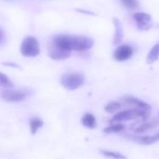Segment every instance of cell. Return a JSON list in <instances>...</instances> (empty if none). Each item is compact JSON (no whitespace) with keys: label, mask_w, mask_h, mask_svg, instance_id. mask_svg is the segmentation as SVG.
<instances>
[{"label":"cell","mask_w":159,"mask_h":159,"mask_svg":"<svg viewBox=\"0 0 159 159\" xmlns=\"http://www.w3.org/2000/svg\"><path fill=\"white\" fill-rule=\"evenodd\" d=\"M125 129H126L125 125H123L121 123H115V124H112L111 126L103 129L102 131L104 133H106V134H111V133H118V132H121Z\"/></svg>","instance_id":"17"},{"label":"cell","mask_w":159,"mask_h":159,"mask_svg":"<svg viewBox=\"0 0 159 159\" xmlns=\"http://www.w3.org/2000/svg\"><path fill=\"white\" fill-rule=\"evenodd\" d=\"M150 111L139 109V108H130L123 111H119L112 117V122L115 123H121L125 121H130L138 118L145 119L148 117Z\"/></svg>","instance_id":"2"},{"label":"cell","mask_w":159,"mask_h":159,"mask_svg":"<svg viewBox=\"0 0 159 159\" xmlns=\"http://www.w3.org/2000/svg\"><path fill=\"white\" fill-rule=\"evenodd\" d=\"M159 59V44H156L151 50L149 51L147 58H146V62L148 64H153L155 63Z\"/></svg>","instance_id":"14"},{"label":"cell","mask_w":159,"mask_h":159,"mask_svg":"<svg viewBox=\"0 0 159 159\" xmlns=\"http://www.w3.org/2000/svg\"><path fill=\"white\" fill-rule=\"evenodd\" d=\"M0 86L4 89H13L12 81L3 73H0Z\"/></svg>","instance_id":"18"},{"label":"cell","mask_w":159,"mask_h":159,"mask_svg":"<svg viewBox=\"0 0 159 159\" xmlns=\"http://www.w3.org/2000/svg\"><path fill=\"white\" fill-rule=\"evenodd\" d=\"M81 124L89 129H94L97 127V120L96 117L91 113H86L83 117L81 118Z\"/></svg>","instance_id":"11"},{"label":"cell","mask_w":159,"mask_h":159,"mask_svg":"<svg viewBox=\"0 0 159 159\" xmlns=\"http://www.w3.org/2000/svg\"><path fill=\"white\" fill-rule=\"evenodd\" d=\"M123 106V103L117 101H113L110 102L109 103L106 104V106L104 107L105 112L109 113V114H116L119 112V110L121 109V107Z\"/></svg>","instance_id":"16"},{"label":"cell","mask_w":159,"mask_h":159,"mask_svg":"<svg viewBox=\"0 0 159 159\" xmlns=\"http://www.w3.org/2000/svg\"><path fill=\"white\" fill-rule=\"evenodd\" d=\"M123 103L129 105V106H134V108H139V109H143V110H146V111H151V106L143 102V100H140L136 97L133 96H127L123 98Z\"/></svg>","instance_id":"9"},{"label":"cell","mask_w":159,"mask_h":159,"mask_svg":"<svg viewBox=\"0 0 159 159\" xmlns=\"http://www.w3.org/2000/svg\"><path fill=\"white\" fill-rule=\"evenodd\" d=\"M159 126V118L157 119H154V120H151V121H146V122H143V124H141L138 128L135 129V132L136 133H143V132H146L147 130L149 129H152L154 128H157Z\"/></svg>","instance_id":"12"},{"label":"cell","mask_w":159,"mask_h":159,"mask_svg":"<svg viewBox=\"0 0 159 159\" xmlns=\"http://www.w3.org/2000/svg\"><path fill=\"white\" fill-rule=\"evenodd\" d=\"M100 154L102 155L103 157L107 158L112 159H127V157H125L123 154L116 151H111V150H106V149H101Z\"/></svg>","instance_id":"15"},{"label":"cell","mask_w":159,"mask_h":159,"mask_svg":"<svg viewBox=\"0 0 159 159\" xmlns=\"http://www.w3.org/2000/svg\"><path fill=\"white\" fill-rule=\"evenodd\" d=\"M29 126H30V131H31V133L33 135H34L44 126V122L39 117H33L29 121Z\"/></svg>","instance_id":"13"},{"label":"cell","mask_w":159,"mask_h":159,"mask_svg":"<svg viewBox=\"0 0 159 159\" xmlns=\"http://www.w3.org/2000/svg\"><path fill=\"white\" fill-rule=\"evenodd\" d=\"M120 2L125 7H127L130 10H133V9H136L139 7L138 0H120Z\"/></svg>","instance_id":"19"},{"label":"cell","mask_w":159,"mask_h":159,"mask_svg":"<svg viewBox=\"0 0 159 159\" xmlns=\"http://www.w3.org/2000/svg\"><path fill=\"white\" fill-rule=\"evenodd\" d=\"M60 81L65 89L73 91L78 89L85 84L86 77L81 73H65L61 76Z\"/></svg>","instance_id":"3"},{"label":"cell","mask_w":159,"mask_h":159,"mask_svg":"<svg viewBox=\"0 0 159 159\" xmlns=\"http://www.w3.org/2000/svg\"><path fill=\"white\" fill-rule=\"evenodd\" d=\"M70 50L59 46L53 40L48 45V56L54 61H64L71 56Z\"/></svg>","instance_id":"6"},{"label":"cell","mask_w":159,"mask_h":159,"mask_svg":"<svg viewBox=\"0 0 159 159\" xmlns=\"http://www.w3.org/2000/svg\"><path fill=\"white\" fill-rule=\"evenodd\" d=\"M59 46L70 51H86L90 49L94 45V40L91 37L85 35H56L52 39Z\"/></svg>","instance_id":"1"},{"label":"cell","mask_w":159,"mask_h":159,"mask_svg":"<svg viewBox=\"0 0 159 159\" xmlns=\"http://www.w3.org/2000/svg\"><path fill=\"white\" fill-rule=\"evenodd\" d=\"M20 54L26 58H34L40 54L38 40L32 35L26 36L20 44Z\"/></svg>","instance_id":"4"},{"label":"cell","mask_w":159,"mask_h":159,"mask_svg":"<svg viewBox=\"0 0 159 159\" xmlns=\"http://www.w3.org/2000/svg\"><path fill=\"white\" fill-rule=\"evenodd\" d=\"M113 23L115 26V36H114L113 43H114V45H118L122 42L123 37H124L123 25H122L120 20L116 17L113 18Z\"/></svg>","instance_id":"10"},{"label":"cell","mask_w":159,"mask_h":159,"mask_svg":"<svg viewBox=\"0 0 159 159\" xmlns=\"http://www.w3.org/2000/svg\"><path fill=\"white\" fill-rule=\"evenodd\" d=\"M0 96L1 99L7 102H24L30 96V92L26 89H2Z\"/></svg>","instance_id":"5"},{"label":"cell","mask_w":159,"mask_h":159,"mask_svg":"<svg viewBox=\"0 0 159 159\" xmlns=\"http://www.w3.org/2000/svg\"><path fill=\"white\" fill-rule=\"evenodd\" d=\"M133 18L140 31H148L153 26V19L151 15L146 12H136Z\"/></svg>","instance_id":"7"},{"label":"cell","mask_w":159,"mask_h":159,"mask_svg":"<svg viewBox=\"0 0 159 159\" xmlns=\"http://www.w3.org/2000/svg\"><path fill=\"white\" fill-rule=\"evenodd\" d=\"M155 138H156L157 142H158L159 141V133H157V134H156V135H155Z\"/></svg>","instance_id":"20"},{"label":"cell","mask_w":159,"mask_h":159,"mask_svg":"<svg viewBox=\"0 0 159 159\" xmlns=\"http://www.w3.org/2000/svg\"><path fill=\"white\" fill-rule=\"evenodd\" d=\"M133 55V49L129 45H121L114 52V59L116 61H126L129 60Z\"/></svg>","instance_id":"8"}]
</instances>
